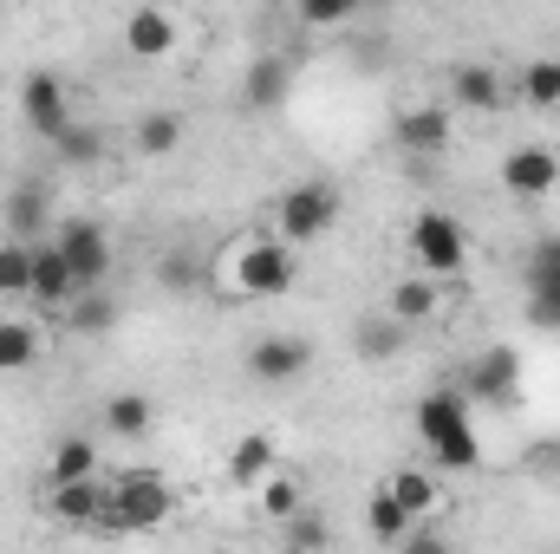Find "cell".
<instances>
[{"label":"cell","mask_w":560,"mask_h":554,"mask_svg":"<svg viewBox=\"0 0 560 554\" xmlns=\"http://www.w3.org/2000/svg\"><path fill=\"white\" fill-rule=\"evenodd\" d=\"M418 437L423 450L436 457V470H476L482 463V437H476V417H469V392H430L418 399Z\"/></svg>","instance_id":"cell-1"},{"label":"cell","mask_w":560,"mask_h":554,"mask_svg":"<svg viewBox=\"0 0 560 554\" xmlns=\"http://www.w3.org/2000/svg\"><path fill=\"white\" fill-rule=\"evenodd\" d=\"M170 509H176V489H170L156 470H125V476H112V489H105L98 529H105V535H150V529L170 522Z\"/></svg>","instance_id":"cell-2"},{"label":"cell","mask_w":560,"mask_h":554,"mask_svg":"<svg viewBox=\"0 0 560 554\" xmlns=\"http://www.w3.org/2000/svg\"><path fill=\"white\" fill-rule=\"evenodd\" d=\"M293 242H280L275 235H242V249H235V262H229V280H235V300H280L287 287H293Z\"/></svg>","instance_id":"cell-3"},{"label":"cell","mask_w":560,"mask_h":554,"mask_svg":"<svg viewBox=\"0 0 560 554\" xmlns=\"http://www.w3.org/2000/svg\"><path fill=\"white\" fill-rule=\"evenodd\" d=\"M405 249H411V262H418L423 275H436V280H456L469 268V229L450 209H418Z\"/></svg>","instance_id":"cell-4"},{"label":"cell","mask_w":560,"mask_h":554,"mask_svg":"<svg viewBox=\"0 0 560 554\" xmlns=\"http://www.w3.org/2000/svg\"><path fill=\"white\" fill-rule=\"evenodd\" d=\"M332 222H339V189H332V183H293V189H280V209H275L280 242L306 249V242H319Z\"/></svg>","instance_id":"cell-5"},{"label":"cell","mask_w":560,"mask_h":554,"mask_svg":"<svg viewBox=\"0 0 560 554\" xmlns=\"http://www.w3.org/2000/svg\"><path fill=\"white\" fill-rule=\"evenodd\" d=\"M52 242H59V255L72 262L79 287H105V275H112V235H105L98 216H66V222H52Z\"/></svg>","instance_id":"cell-6"},{"label":"cell","mask_w":560,"mask_h":554,"mask_svg":"<svg viewBox=\"0 0 560 554\" xmlns=\"http://www.w3.org/2000/svg\"><path fill=\"white\" fill-rule=\"evenodd\" d=\"M20 118H26L33 138L52 143L72 125V85H66L59 72H26V79H20Z\"/></svg>","instance_id":"cell-7"},{"label":"cell","mask_w":560,"mask_h":554,"mask_svg":"<svg viewBox=\"0 0 560 554\" xmlns=\"http://www.w3.org/2000/svg\"><path fill=\"white\" fill-rule=\"evenodd\" d=\"M502 189L515 196V203H541V196H555L560 189V157L548 143H515L509 157H502Z\"/></svg>","instance_id":"cell-8"},{"label":"cell","mask_w":560,"mask_h":554,"mask_svg":"<svg viewBox=\"0 0 560 554\" xmlns=\"http://www.w3.org/2000/svg\"><path fill=\"white\" fill-rule=\"evenodd\" d=\"M306 372H313V346L300 333H261L248 346V379H261V385H293Z\"/></svg>","instance_id":"cell-9"},{"label":"cell","mask_w":560,"mask_h":554,"mask_svg":"<svg viewBox=\"0 0 560 554\" xmlns=\"http://www.w3.org/2000/svg\"><path fill=\"white\" fill-rule=\"evenodd\" d=\"M528 320L541 333H560V235H541L528 249Z\"/></svg>","instance_id":"cell-10"},{"label":"cell","mask_w":560,"mask_h":554,"mask_svg":"<svg viewBox=\"0 0 560 554\" xmlns=\"http://www.w3.org/2000/svg\"><path fill=\"white\" fill-rule=\"evenodd\" d=\"M469 399H482V405H495V412H515V405H522V359H515V346H489V353L476 359Z\"/></svg>","instance_id":"cell-11"},{"label":"cell","mask_w":560,"mask_h":554,"mask_svg":"<svg viewBox=\"0 0 560 554\" xmlns=\"http://www.w3.org/2000/svg\"><path fill=\"white\" fill-rule=\"evenodd\" d=\"M450 105H463V112H502L515 92H509V79L489 66V59H463V66H450Z\"/></svg>","instance_id":"cell-12"},{"label":"cell","mask_w":560,"mask_h":554,"mask_svg":"<svg viewBox=\"0 0 560 554\" xmlns=\"http://www.w3.org/2000/svg\"><path fill=\"white\" fill-rule=\"evenodd\" d=\"M392 143L405 150V157H443L450 150V112L430 99V105H405L398 118H392Z\"/></svg>","instance_id":"cell-13"},{"label":"cell","mask_w":560,"mask_h":554,"mask_svg":"<svg viewBox=\"0 0 560 554\" xmlns=\"http://www.w3.org/2000/svg\"><path fill=\"white\" fill-rule=\"evenodd\" d=\"M52 229V203H46V183H13L0 196V235H20V242H46Z\"/></svg>","instance_id":"cell-14"},{"label":"cell","mask_w":560,"mask_h":554,"mask_svg":"<svg viewBox=\"0 0 560 554\" xmlns=\"http://www.w3.org/2000/svg\"><path fill=\"white\" fill-rule=\"evenodd\" d=\"M72 293H79V275H72V262L59 255V242H33V287H26V300H33L39 313H59Z\"/></svg>","instance_id":"cell-15"},{"label":"cell","mask_w":560,"mask_h":554,"mask_svg":"<svg viewBox=\"0 0 560 554\" xmlns=\"http://www.w3.org/2000/svg\"><path fill=\"white\" fill-rule=\"evenodd\" d=\"M125 53L143 59V66L170 59V53H176V13H170V7H131V13H125Z\"/></svg>","instance_id":"cell-16"},{"label":"cell","mask_w":560,"mask_h":554,"mask_svg":"<svg viewBox=\"0 0 560 554\" xmlns=\"http://www.w3.org/2000/svg\"><path fill=\"white\" fill-rule=\"evenodd\" d=\"M105 489H112V483H98V476L52 483L46 516H52V522H66V529H98V516H105Z\"/></svg>","instance_id":"cell-17"},{"label":"cell","mask_w":560,"mask_h":554,"mask_svg":"<svg viewBox=\"0 0 560 554\" xmlns=\"http://www.w3.org/2000/svg\"><path fill=\"white\" fill-rule=\"evenodd\" d=\"M59 320H66L72 339H105V333L118 326V293H105V287H79V293L59 307Z\"/></svg>","instance_id":"cell-18"},{"label":"cell","mask_w":560,"mask_h":554,"mask_svg":"<svg viewBox=\"0 0 560 554\" xmlns=\"http://www.w3.org/2000/svg\"><path fill=\"white\" fill-rule=\"evenodd\" d=\"M287 85H293V59H280V53H261V59L242 72V105H248V112H280Z\"/></svg>","instance_id":"cell-19"},{"label":"cell","mask_w":560,"mask_h":554,"mask_svg":"<svg viewBox=\"0 0 560 554\" xmlns=\"http://www.w3.org/2000/svg\"><path fill=\"white\" fill-rule=\"evenodd\" d=\"M443 280L436 275H405V280H392V293H385V313L392 320H405V326H423V320H436V307H443V293H436Z\"/></svg>","instance_id":"cell-20"},{"label":"cell","mask_w":560,"mask_h":554,"mask_svg":"<svg viewBox=\"0 0 560 554\" xmlns=\"http://www.w3.org/2000/svg\"><path fill=\"white\" fill-rule=\"evenodd\" d=\"M411 529H418V516H411L385 483H378V489H372V503H365V535H372V542H385V549H405V542H411Z\"/></svg>","instance_id":"cell-21"},{"label":"cell","mask_w":560,"mask_h":554,"mask_svg":"<svg viewBox=\"0 0 560 554\" xmlns=\"http://www.w3.org/2000/svg\"><path fill=\"white\" fill-rule=\"evenodd\" d=\"M385 489H392V496H398V503H405V509H411L418 522H430V516H443V503H450V496H443V483H436L430 470H418V463L392 470V476H385Z\"/></svg>","instance_id":"cell-22"},{"label":"cell","mask_w":560,"mask_h":554,"mask_svg":"<svg viewBox=\"0 0 560 554\" xmlns=\"http://www.w3.org/2000/svg\"><path fill=\"white\" fill-rule=\"evenodd\" d=\"M275 463H280L275 437H268V430H248V437L229 450V483H235V489H255V483H261Z\"/></svg>","instance_id":"cell-23"},{"label":"cell","mask_w":560,"mask_h":554,"mask_svg":"<svg viewBox=\"0 0 560 554\" xmlns=\"http://www.w3.org/2000/svg\"><path fill=\"white\" fill-rule=\"evenodd\" d=\"M405 339H411V326L405 320H392V313H372V320H359L352 326V346H359V359H398L405 353Z\"/></svg>","instance_id":"cell-24"},{"label":"cell","mask_w":560,"mask_h":554,"mask_svg":"<svg viewBox=\"0 0 560 554\" xmlns=\"http://www.w3.org/2000/svg\"><path fill=\"white\" fill-rule=\"evenodd\" d=\"M509 92H515L528 112H555L560 105V59H528V66L509 79Z\"/></svg>","instance_id":"cell-25"},{"label":"cell","mask_w":560,"mask_h":554,"mask_svg":"<svg viewBox=\"0 0 560 554\" xmlns=\"http://www.w3.org/2000/svg\"><path fill=\"white\" fill-rule=\"evenodd\" d=\"M39 353H46V333L33 326V320H0V372H26V366H39Z\"/></svg>","instance_id":"cell-26"},{"label":"cell","mask_w":560,"mask_h":554,"mask_svg":"<svg viewBox=\"0 0 560 554\" xmlns=\"http://www.w3.org/2000/svg\"><path fill=\"white\" fill-rule=\"evenodd\" d=\"M183 112H143L138 125H131V150L138 157H176V143H183Z\"/></svg>","instance_id":"cell-27"},{"label":"cell","mask_w":560,"mask_h":554,"mask_svg":"<svg viewBox=\"0 0 560 554\" xmlns=\"http://www.w3.org/2000/svg\"><path fill=\"white\" fill-rule=\"evenodd\" d=\"M150 424H156V412H150L143 392H112V399H105V430H112V437L138 443V437H150Z\"/></svg>","instance_id":"cell-28"},{"label":"cell","mask_w":560,"mask_h":554,"mask_svg":"<svg viewBox=\"0 0 560 554\" xmlns=\"http://www.w3.org/2000/svg\"><path fill=\"white\" fill-rule=\"evenodd\" d=\"M52 157H59V163H72V170H92V163H105V131H98V125H85V118H72V125L52 138Z\"/></svg>","instance_id":"cell-29"},{"label":"cell","mask_w":560,"mask_h":554,"mask_svg":"<svg viewBox=\"0 0 560 554\" xmlns=\"http://www.w3.org/2000/svg\"><path fill=\"white\" fill-rule=\"evenodd\" d=\"M255 496H261V516H268V522H287V516H300V509H306V489H300L280 463L255 483Z\"/></svg>","instance_id":"cell-30"},{"label":"cell","mask_w":560,"mask_h":554,"mask_svg":"<svg viewBox=\"0 0 560 554\" xmlns=\"http://www.w3.org/2000/svg\"><path fill=\"white\" fill-rule=\"evenodd\" d=\"M33 287V242L0 235V300H26Z\"/></svg>","instance_id":"cell-31"},{"label":"cell","mask_w":560,"mask_h":554,"mask_svg":"<svg viewBox=\"0 0 560 554\" xmlns=\"http://www.w3.org/2000/svg\"><path fill=\"white\" fill-rule=\"evenodd\" d=\"M52 483H72V476H98V443L92 437H59L52 443V463H46Z\"/></svg>","instance_id":"cell-32"},{"label":"cell","mask_w":560,"mask_h":554,"mask_svg":"<svg viewBox=\"0 0 560 554\" xmlns=\"http://www.w3.org/2000/svg\"><path fill=\"white\" fill-rule=\"evenodd\" d=\"M372 0H293V13H300V26H346V20H359Z\"/></svg>","instance_id":"cell-33"},{"label":"cell","mask_w":560,"mask_h":554,"mask_svg":"<svg viewBox=\"0 0 560 554\" xmlns=\"http://www.w3.org/2000/svg\"><path fill=\"white\" fill-rule=\"evenodd\" d=\"M326 542H332V529H326L319 516H306V509L280 522V549H293V554H313V549H326Z\"/></svg>","instance_id":"cell-34"}]
</instances>
